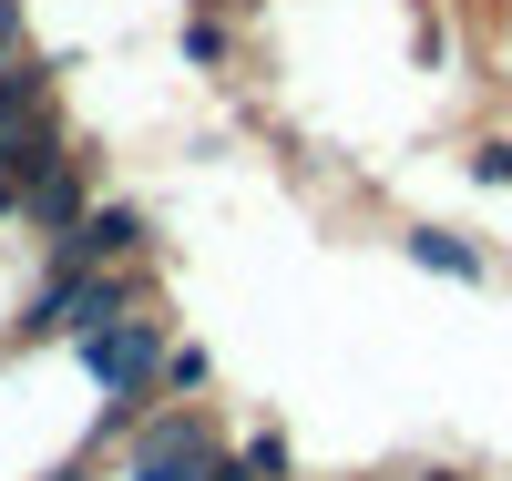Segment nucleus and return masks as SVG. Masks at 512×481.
Returning <instances> with one entry per match:
<instances>
[{
	"instance_id": "f257e3e1",
	"label": "nucleus",
	"mask_w": 512,
	"mask_h": 481,
	"mask_svg": "<svg viewBox=\"0 0 512 481\" xmlns=\"http://www.w3.org/2000/svg\"><path fill=\"white\" fill-rule=\"evenodd\" d=\"M216 451H226L216 420H205L195 400H164V410H144L134 430H123V481H205Z\"/></svg>"
},
{
	"instance_id": "f03ea898",
	"label": "nucleus",
	"mask_w": 512,
	"mask_h": 481,
	"mask_svg": "<svg viewBox=\"0 0 512 481\" xmlns=\"http://www.w3.org/2000/svg\"><path fill=\"white\" fill-rule=\"evenodd\" d=\"M72 369L103 389V400H123V410H144L154 400V369H164V318H144V308H123L113 328H93V338H72Z\"/></svg>"
},
{
	"instance_id": "7ed1b4c3",
	"label": "nucleus",
	"mask_w": 512,
	"mask_h": 481,
	"mask_svg": "<svg viewBox=\"0 0 512 481\" xmlns=\"http://www.w3.org/2000/svg\"><path fill=\"white\" fill-rule=\"evenodd\" d=\"M154 246V215L144 205H82L72 226L41 246V267H62V277H93V267H134V256Z\"/></svg>"
},
{
	"instance_id": "20e7f679",
	"label": "nucleus",
	"mask_w": 512,
	"mask_h": 481,
	"mask_svg": "<svg viewBox=\"0 0 512 481\" xmlns=\"http://www.w3.org/2000/svg\"><path fill=\"white\" fill-rule=\"evenodd\" d=\"M82 205H93V164H82V154H62V164H41L31 185H21V215H11V226H21L31 246H52Z\"/></svg>"
},
{
	"instance_id": "39448f33",
	"label": "nucleus",
	"mask_w": 512,
	"mask_h": 481,
	"mask_svg": "<svg viewBox=\"0 0 512 481\" xmlns=\"http://www.w3.org/2000/svg\"><path fill=\"white\" fill-rule=\"evenodd\" d=\"M52 72H62V62H41V52H11V62H0V134H21L31 113H52Z\"/></svg>"
},
{
	"instance_id": "423d86ee",
	"label": "nucleus",
	"mask_w": 512,
	"mask_h": 481,
	"mask_svg": "<svg viewBox=\"0 0 512 481\" xmlns=\"http://www.w3.org/2000/svg\"><path fill=\"white\" fill-rule=\"evenodd\" d=\"M410 256H420V267H441V277H482V267H492V256H482L472 236H451V226H410Z\"/></svg>"
},
{
	"instance_id": "0eeeda50",
	"label": "nucleus",
	"mask_w": 512,
	"mask_h": 481,
	"mask_svg": "<svg viewBox=\"0 0 512 481\" xmlns=\"http://www.w3.org/2000/svg\"><path fill=\"white\" fill-rule=\"evenodd\" d=\"M154 389H164V400H195V389H205V348H175V338H164V369H154Z\"/></svg>"
},
{
	"instance_id": "6e6552de",
	"label": "nucleus",
	"mask_w": 512,
	"mask_h": 481,
	"mask_svg": "<svg viewBox=\"0 0 512 481\" xmlns=\"http://www.w3.org/2000/svg\"><path fill=\"white\" fill-rule=\"evenodd\" d=\"M256 481H287V441H277V430H246V451H236Z\"/></svg>"
},
{
	"instance_id": "1a4fd4ad",
	"label": "nucleus",
	"mask_w": 512,
	"mask_h": 481,
	"mask_svg": "<svg viewBox=\"0 0 512 481\" xmlns=\"http://www.w3.org/2000/svg\"><path fill=\"white\" fill-rule=\"evenodd\" d=\"M185 52L195 62H226V21H185Z\"/></svg>"
},
{
	"instance_id": "9d476101",
	"label": "nucleus",
	"mask_w": 512,
	"mask_h": 481,
	"mask_svg": "<svg viewBox=\"0 0 512 481\" xmlns=\"http://www.w3.org/2000/svg\"><path fill=\"white\" fill-rule=\"evenodd\" d=\"M472 174H482V185H512V144H482V154H472Z\"/></svg>"
},
{
	"instance_id": "9b49d317",
	"label": "nucleus",
	"mask_w": 512,
	"mask_h": 481,
	"mask_svg": "<svg viewBox=\"0 0 512 481\" xmlns=\"http://www.w3.org/2000/svg\"><path fill=\"white\" fill-rule=\"evenodd\" d=\"M11 52H31V41H21V0H0V62Z\"/></svg>"
}]
</instances>
